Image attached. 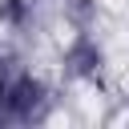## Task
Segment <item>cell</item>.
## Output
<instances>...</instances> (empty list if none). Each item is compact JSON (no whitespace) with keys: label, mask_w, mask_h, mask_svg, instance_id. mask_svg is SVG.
I'll return each mask as SVG.
<instances>
[{"label":"cell","mask_w":129,"mask_h":129,"mask_svg":"<svg viewBox=\"0 0 129 129\" xmlns=\"http://www.w3.org/2000/svg\"><path fill=\"white\" fill-rule=\"evenodd\" d=\"M56 16L69 32H97L105 4L101 0H56Z\"/></svg>","instance_id":"obj_3"},{"label":"cell","mask_w":129,"mask_h":129,"mask_svg":"<svg viewBox=\"0 0 129 129\" xmlns=\"http://www.w3.org/2000/svg\"><path fill=\"white\" fill-rule=\"evenodd\" d=\"M0 101H4V113L12 121H44L48 105H52V89L40 73L20 69L0 85Z\"/></svg>","instance_id":"obj_2"},{"label":"cell","mask_w":129,"mask_h":129,"mask_svg":"<svg viewBox=\"0 0 129 129\" xmlns=\"http://www.w3.org/2000/svg\"><path fill=\"white\" fill-rule=\"evenodd\" d=\"M36 12V0H0V24L8 32H24Z\"/></svg>","instance_id":"obj_4"},{"label":"cell","mask_w":129,"mask_h":129,"mask_svg":"<svg viewBox=\"0 0 129 129\" xmlns=\"http://www.w3.org/2000/svg\"><path fill=\"white\" fill-rule=\"evenodd\" d=\"M109 69V52L97 32H69L56 52V73L64 85H97Z\"/></svg>","instance_id":"obj_1"}]
</instances>
